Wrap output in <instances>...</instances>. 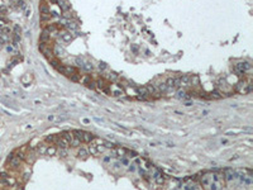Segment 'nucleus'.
<instances>
[{
    "label": "nucleus",
    "mask_w": 253,
    "mask_h": 190,
    "mask_svg": "<svg viewBox=\"0 0 253 190\" xmlns=\"http://www.w3.org/2000/svg\"><path fill=\"white\" fill-rule=\"evenodd\" d=\"M132 51H133L134 53H138V47H137L136 44H133V46H132Z\"/></svg>",
    "instance_id": "58836bf2"
},
{
    "label": "nucleus",
    "mask_w": 253,
    "mask_h": 190,
    "mask_svg": "<svg viewBox=\"0 0 253 190\" xmlns=\"http://www.w3.org/2000/svg\"><path fill=\"white\" fill-rule=\"evenodd\" d=\"M31 13H32V10L28 8V9H27V14H25V15H27V17H29V15H31Z\"/></svg>",
    "instance_id": "79ce46f5"
},
{
    "label": "nucleus",
    "mask_w": 253,
    "mask_h": 190,
    "mask_svg": "<svg viewBox=\"0 0 253 190\" xmlns=\"http://www.w3.org/2000/svg\"><path fill=\"white\" fill-rule=\"evenodd\" d=\"M104 147H101V146H98V145H90L89 146V148H87V152H89V155H91V156H96V155H99V153H103L104 152Z\"/></svg>",
    "instance_id": "7ed1b4c3"
},
{
    "label": "nucleus",
    "mask_w": 253,
    "mask_h": 190,
    "mask_svg": "<svg viewBox=\"0 0 253 190\" xmlns=\"http://www.w3.org/2000/svg\"><path fill=\"white\" fill-rule=\"evenodd\" d=\"M99 69H100V70H105V69H106V64H105V62H100V64H99Z\"/></svg>",
    "instance_id": "c9c22d12"
},
{
    "label": "nucleus",
    "mask_w": 253,
    "mask_h": 190,
    "mask_svg": "<svg viewBox=\"0 0 253 190\" xmlns=\"http://www.w3.org/2000/svg\"><path fill=\"white\" fill-rule=\"evenodd\" d=\"M60 137H61V134H51V136H47L46 141H47V142H51V143H52V142H55V143H56V142L58 141V138H60Z\"/></svg>",
    "instance_id": "ddd939ff"
},
{
    "label": "nucleus",
    "mask_w": 253,
    "mask_h": 190,
    "mask_svg": "<svg viewBox=\"0 0 253 190\" xmlns=\"http://www.w3.org/2000/svg\"><path fill=\"white\" fill-rule=\"evenodd\" d=\"M106 77H108L110 81H113V82H115V81H118V80H119V76L116 75L115 72H109L108 75H106Z\"/></svg>",
    "instance_id": "aec40b11"
},
{
    "label": "nucleus",
    "mask_w": 253,
    "mask_h": 190,
    "mask_svg": "<svg viewBox=\"0 0 253 190\" xmlns=\"http://www.w3.org/2000/svg\"><path fill=\"white\" fill-rule=\"evenodd\" d=\"M209 95H210L209 98H211V99H221V98H223L221 93H220V91H217V90H215V91H211Z\"/></svg>",
    "instance_id": "f3484780"
},
{
    "label": "nucleus",
    "mask_w": 253,
    "mask_h": 190,
    "mask_svg": "<svg viewBox=\"0 0 253 190\" xmlns=\"http://www.w3.org/2000/svg\"><path fill=\"white\" fill-rule=\"evenodd\" d=\"M82 69L84 70H86V71H92V65L91 64H84V66H82Z\"/></svg>",
    "instance_id": "c756f323"
},
{
    "label": "nucleus",
    "mask_w": 253,
    "mask_h": 190,
    "mask_svg": "<svg viewBox=\"0 0 253 190\" xmlns=\"http://www.w3.org/2000/svg\"><path fill=\"white\" fill-rule=\"evenodd\" d=\"M58 5H60V8H61V10L62 11H69L70 10V8H71V5L69 4V1L67 0H58V3H57Z\"/></svg>",
    "instance_id": "0eeeda50"
},
{
    "label": "nucleus",
    "mask_w": 253,
    "mask_h": 190,
    "mask_svg": "<svg viewBox=\"0 0 253 190\" xmlns=\"http://www.w3.org/2000/svg\"><path fill=\"white\" fill-rule=\"evenodd\" d=\"M113 95H114V96H122V95H124V91H123V90H115V91L113 93Z\"/></svg>",
    "instance_id": "473e14b6"
},
{
    "label": "nucleus",
    "mask_w": 253,
    "mask_h": 190,
    "mask_svg": "<svg viewBox=\"0 0 253 190\" xmlns=\"http://www.w3.org/2000/svg\"><path fill=\"white\" fill-rule=\"evenodd\" d=\"M114 152H115V155H116V156H122V157L127 155V150H125V148H123V147H118V148H115Z\"/></svg>",
    "instance_id": "2eb2a0df"
},
{
    "label": "nucleus",
    "mask_w": 253,
    "mask_h": 190,
    "mask_svg": "<svg viewBox=\"0 0 253 190\" xmlns=\"http://www.w3.org/2000/svg\"><path fill=\"white\" fill-rule=\"evenodd\" d=\"M201 184H203L204 186H208V185H209V175H205V176L201 179Z\"/></svg>",
    "instance_id": "cd10ccee"
},
{
    "label": "nucleus",
    "mask_w": 253,
    "mask_h": 190,
    "mask_svg": "<svg viewBox=\"0 0 253 190\" xmlns=\"http://www.w3.org/2000/svg\"><path fill=\"white\" fill-rule=\"evenodd\" d=\"M75 64H76V65H77L78 67H82L85 62H84V60H82V58H80V57H77V58L75 60Z\"/></svg>",
    "instance_id": "c85d7f7f"
},
{
    "label": "nucleus",
    "mask_w": 253,
    "mask_h": 190,
    "mask_svg": "<svg viewBox=\"0 0 253 190\" xmlns=\"http://www.w3.org/2000/svg\"><path fill=\"white\" fill-rule=\"evenodd\" d=\"M70 79H71L72 81H80V75L76 72V74H73V75L70 76Z\"/></svg>",
    "instance_id": "2f4dec72"
},
{
    "label": "nucleus",
    "mask_w": 253,
    "mask_h": 190,
    "mask_svg": "<svg viewBox=\"0 0 253 190\" xmlns=\"http://www.w3.org/2000/svg\"><path fill=\"white\" fill-rule=\"evenodd\" d=\"M138 129H139L141 132H143V133H145V134H148V136H151V134H152V133H151L149 131H147V129H144V128H138Z\"/></svg>",
    "instance_id": "e433bc0d"
},
{
    "label": "nucleus",
    "mask_w": 253,
    "mask_h": 190,
    "mask_svg": "<svg viewBox=\"0 0 253 190\" xmlns=\"http://www.w3.org/2000/svg\"><path fill=\"white\" fill-rule=\"evenodd\" d=\"M29 79H31V75H28V74H27V75H25V76H24V77H23V79H22V81H23L24 84H27Z\"/></svg>",
    "instance_id": "f704fd0d"
},
{
    "label": "nucleus",
    "mask_w": 253,
    "mask_h": 190,
    "mask_svg": "<svg viewBox=\"0 0 253 190\" xmlns=\"http://www.w3.org/2000/svg\"><path fill=\"white\" fill-rule=\"evenodd\" d=\"M14 48H15L14 46H9V44H8V46L5 47V49H6V52H9V53H13V52H14Z\"/></svg>",
    "instance_id": "72a5a7b5"
},
{
    "label": "nucleus",
    "mask_w": 253,
    "mask_h": 190,
    "mask_svg": "<svg viewBox=\"0 0 253 190\" xmlns=\"http://www.w3.org/2000/svg\"><path fill=\"white\" fill-rule=\"evenodd\" d=\"M28 157H27V161L28 162H34V160H36V153H29V155H27Z\"/></svg>",
    "instance_id": "bb28decb"
},
{
    "label": "nucleus",
    "mask_w": 253,
    "mask_h": 190,
    "mask_svg": "<svg viewBox=\"0 0 253 190\" xmlns=\"http://www.w3.org/2000/svg\"><path fill=\"white\" fill-rule=\"evenodd\" d=\"M58 155H60L61 157H66V156H67V150H66V148H60Z\"/></svg>",
    "instance_id": "7c9ffc66"
},
{
    "label": "nucleus",
    "mask_w": 253,
    "mask_h": 190,
    "mask_svg": "<svg viewBox=\"0 0 253 190\" xmlns=\"http://www.w3.org/2000/svg\"><path fill=\"white\" fill-rule=\"evenodd\" d=\"M39 51L48 58V60H52L53 58V51H52V47L48 46L47 43H41L39 46Z\"/></svg>",
    "instance_id": "f257e3e1"
},
{
    "label": "nucleus",
    "mask_w": 253,
    "mask_h": 190,
    "mask_svg": "<svg viewBox=\"0 0 253 190\" xmlns=\"http://www.w3.org/2000/svg\"><path fill=\"white\" fill-rule=\"evenodd\" d=\"M77 156L80 157V158H87V156H89V152L87 150H85V148H81L78 153H77Z\"/></svg>",
    "instance_id": "6ab92c4d"
},
{
    "label": "nucleus",
    "mask_w": 253,
    "mask_h": 190,
    "mask_svg": "<svg viewBox=\"0 0 253 190\" xmlns=\"http://www.w3.org/2000/svg\"><path fill=\"white\" fill-rule=\"evenodd\" d=\"M49 64H51V65H52L53 67H56V69H57V67H58V66L61 65V64H60V61H58V60H56L55 57H53L52 60H49Z\"/></svg>",
    "instance_id": "393cba45"
},
{
    "label": "nucleus",
    "mask_w": 253,
    "mask_h": 190,
    "mask_svg": "<svg viewBox=\"0 0 253 190\" xmlns=\"http://www.w3.org/2000/svg\"><path fill=\"white\" fill-rule=\"evenodd\" d=\"M57 70H58L61 74L69 76V77H70L71 75H73V74H76V69L72 67V66H58V67H57Z\"/></svg>",
    "instance_id": "f03ea898"
},
{
    "label": "nucleus",
    "mask_w": 253,
    "mask_h": 190,
    "mask_svg": "<svg viewBox=\"0 0 253 190\" xmlns=\"http://www.w3.org/2000/svg\"><path fill=\"white\" fill-rule=\"evenodd\" d=\"M84 123H86V124H87V123H90V120H89V119H84Z\"/></svg>",
    "instance_id": "09e8293b"
},
{
    "label": "nucleus",
    "mask_w": 253,
    "mask_h": 190,
    "mask_svg": "<svg viewBox=\"0 0 253 190\" xmlns=\"http://www.w3.org/2000/svg\"><path fill=\"white\" fill-rule=\"evenodd\" d=\"M48 120H55V115H49L48 117Z\"/></svg>",
    "instance_id": "c03bdc74"
},
{
    "label": "nucleus",
    "mask_w": 253,
    "mask_h": 190,
    "mask_svg": "<svg viewBox=\"0 0 253 190\" xmlns=\"http://www.w3.org/2000/svg\"><path fill=\"white\" fill-rule=\"evenodd\" d=\"M136 91H137V94H138L139 96H142V98H147V96H149L148 90H147V87H145V86H138V87H136Z\"/></svg>",
    "instance_id": "423d86ee"
},
{
    "label": "nucleus",
    "mask_w": 253,
    "mask_h": 190,
    "mask_svg": "<svg viewBox=\"0 0 253 190\" xmlns=\"http://www.w3.org/2000/svg\"><path fill=\"white\" fill-rule=\"evenodd\" d=\"M120 162H122L123 165H129V161H128L127 158H124V157H123V158H120Z\"/></svg>",
    "instance_id": "4c0bfd02"
},
{
    "label": "nucleus",
    "mask_w": 253,
    "mask_h": 190,
    "mask_svg": "<svg viewBox=\"0 0 253 190\" xmlns=\"http://www.w3.org/2000/svg\"><path fill=\"white\" fill-rule=\"evenodd\" d=\"M191 82H190V76H182L180 77V85L181 86H189Z\"/></svg>",
    "instance_id": "9d476101"
},
{
    "label": "nucleus",
    "mask_w": 253,
    "mask_h": 190,
    "mask_svg": "<svg viewBox=\"0 0 253 190\" xmlns=\"http://www.w3.org/2000/svg\"><path fill=\"white\" fill-rule=\"evenodd\" d=\"M177 98H179V99H186V98H187L186 91H185V90H179V91H177Z\"/></svg>",
    "instance_id": "b1692460"
},
{
    "label": "nucleus",
    "mask_w": 253,
    "mask_h": 190,
    "mask_svg": "<svg viewBox=\"0 0 253 190\" xmlns=\"http://www.w3.org/2000/svg\"><path fill=\"white\" fill-rule=\"evenodd\" d=\"M49 1L53 3V4H57V3H58V0H49Z\"/></svg>",
    "instance_id": "de8ad7c7"
},
{
    "label": "nucleus",
    "mask_w": 253,
    "mask_h": 190,
    "mask_svg": "<svg viewBox=\"0 0 253 190\" xmlns=\"http://www.w3.org/2000/svg\"><path fill=\"white\" fill-rule=\"evenodd\" d=\"M46 153H47L48 156H53V155H56V153H57V148H56L55 146H49V147H47Z\"/></svg>",
    "instance_id": "dca6fc26"
},
{
    "label": "nucleus",
    "mask_w": 253,
    "mask_h": 190,
    "mask_svg": "<svg viewBox=\"0 0 253 190\" xmlns=\"http://www.w3.org/2000/svg\"><path fill=\"white\" fill-rule=\"evenodd\" d=\"M167 145H168V147H174V146H175V145L171 143V142H167Z\"/></svg>",
    "instance_id": "49530a36"
},
{
    "label": "nucleus",
    "mask_w": 253,
    "mask_h": 190,
    "mask_svg": "<svg viewBox=\"0 0 253 190\" xmlns=\"http://www.w3.org/2000/svg\"><path fill=\"white\" fill-rule=\"evenodd\" d=\"M238 178V175L235 174V172H228L227 174V180H234V179H237Z\"/></svg>",
    "instance_id": "a878e982"
},
{
    "label": "nucleus",
    "mask_w": 253,
    "mask_h": 190,
    "mask_svg": "<svg viewBox=\"0 0 253 190\" xmlns=\"http://www.w3.org/2000/svg\"><path fill=\"white\" fill-rule=\"evenodd\" d=\"M129 170H130V171H136V165H134V163L129 165Z\"/></svg>",
    "instance_id": "ea45409f"
},
{
    "label": "nucleus",
    "mask_w": 253,
    "mask_h": 190,
    "mask_svg": "<svg viewBox=\"0 0 253 190\" xmlns=\"http://www.w3.org/2000/svg\"><path fill=\"white\" fill-rule=\"evenodd\" d=\"M95 140V136L92 133H89V132H82V142L85 143H90L91 141Z\"/></svg>",
    "instance_id": "20e7f679"
},
{
    "label": "nucleus",
    "mask_w": 253,
    "mask_h": 190,
    "mask_svg": "<svg viewBox=\"0 0 253 190\" xmlns=\"http://www.w3.org/2000/svg\"><path fill=\"white\" fill-rule=\"evenodd\" d=\"M149 146H152V147H154V146H157V143H154V142H151V143H149Z\"/></svg>",
    "instance_id": "a18cd8bd"
},
{
    "label": "nucleus",
    "mask_w": 253,
    "mask_h": 190,
    "mask_svg": "<svg viewBox=\"0 0 253 190\" xmlns=\"http://www.w3.org/2000/svg\"><path fill=\"white\" fill-rule=\"evenodd\" d=\"M46 150H47V147H46L44 145H38L37 153H38V155H43V153H46Z\"/></svg>",
    "instance_id": "4be33fe9"
},
{
    "label": "nucleus",
    "mask_w": 253,
    "mask_h": 190,
    "mask_svg": "<svg viewBox=\"0 0 253 190\" xmlns=\"http://www.w3.org/2000/svg\"><path fill=\"white\" fill-rule=\"evenodd\" d=\"M61 39H62L63 42H66V43H67V42H71V41L73 39V37L71 36V33L66 32V33H62V34H61Z\"/></svg>",
    "instance_id": "4468645a"
},
{
    "label": "nucleus",
    "mask_w": 253,
    "mask_h": 190,
    "mask_svg": "<svg viewBox=\"0 0 253 190\" xmlns=\"http://www.w3.org/2000/svg\"><path fill=\"white\" fill-rule=\"evenodd\" d=\"M49 39H51V34H49V32H47L46 29L42 32V34L39 36V42L41 43H48L49 42Z\"/></svg>",
    "instance_id": "39448f33"
},
{
    "label": "nucleus",
    "mask_w": 253,
    "mask_h": 190,
    "mask_svg": "<svg viewBox=\"0 0 253 190\" xmlns=\"http://www.w3.org/2000/svg\"><path fill=\"white\" fill-rule=\"evenodd\" d=\"M90 81H92L90 75H84L82 77H80V82H82V84H85V85H87Z\"/></svg>",
    "instance_id": "a211bd4d"
},
{
    "label": "nucleus",
    "mask_w": 253,
    "mask_h": 190,
    "mask_svg": "<svg viewBox=\"0 0 253 190\" xmlns=\"http://www.w3.org/2000/svg\"><path fill=\"white\" fill-rule=\"evenodd\" d=\"M191 105H192L191 102H185V107H191Z\"/></svg>",
    "instance_id": "a19ab883"
},
{
    "label": "nucleus",
    "mask_w": 253,
    "mask_h": 190,
    "mask_svg": "<svg viewBox=\"0 0 253 190\" xmlns=\"http://www.w3.org/2000/svg\"><path fill=\"white\" fill-rule=\"evenodd\" d=\"M61 137H62V138H65V140L69 142V145H70V142L75 138V137H73V134H72V132H65V133H62V136H61Z\"/></svg>",
    "instance_id": "9b49d317"
},
{
    "label": "nucleus",
    "mask_w": 253,
    "mask_h": 190,
    "mask_svg": "<svg viewBox=\"0 0 253 190\" xmlns=\"http://www.w3.org/2000/svg\"><path fill=\"white\" fill-rule=\"evenodd\" d=\"M67 28L71 31H76L77 29V24L75 22H67Z\"/></svg>",
    "instance_id": "5701e85b"
},
{
    "label": "nucleus",
    "mask_w": 253,
    "mask_h": 190,
    "mask_svg": "<svg viewBox=\"0 0 253 190\" xmlns=\"http://www.w3.org/2000/svg\"><path fill=\"white\" fill-rule=\"evenodd\" d=\"M109 161H110V157H108V156L104 157V162H109Z\"/></svg>",
    "instance_id": "37998d69"
},
{
    "label": "nucleus",
    "mask_w": 253,
    "mask_h": 190,
    "mask_svg": "<svg viewBox=\"0 0 253 190\" xmlns=\"http://www.w3.org/2000/svg\"><path fill=\"white\" fill-rule=\"evenodd\" d=\"M70 146L71 147H78V146H81V141L78 138H73L72 141L70 142Z\"/></svg>",
    "instance_id": "412c9836"
},
{
    "label": "nucleus",
    "mask_w": 253,
    "mask_h": 190,
    "mask_svg": "<svg viewBox=\"0 0 253 190\" xmlns=\"http://www.w3.org/2000/svg\"><path fill=\"white\" fill-rule=\"evenodd\" d=\"M153 179H154V181H156V184H157V185H162V184L165 183V179H163V178H162V175H161V174H158L157 171H154Z\"/></svg>",
    "instance_id": "1a4fd4ad"
},
{
    "label": "nucleus",
    "mask_w": 253,
    "mask_h": 190,
    "mask_svg": "<svg viewBox=\"0 0 253 190\" xmlns=\"http://www.w3.org/2000/svg\"><path fill=\"white\" fill-rule=\"evenodd\" d=\"M56 145H57L60 148H67V147L70 146V145H69V142H67L65 138H62V137H60V138H58V141L56 142Z\"/></svg>",
    "instance_id": "6e6552de"
},
{
    "label": "nucleus",
    "mask_w": 253,
    "mask_h": 190,
    "mask_svg": "<svg viewBox=\"0 0 253 190\" xmlns=\"http://www.w3.org/2000/svg\"><path fill=\"white\" fill-rule=\"evenodd\" d=\"M39 11H41V14H49V8H48V5H47L46 3H42L41 6H39Z\"/></svg>",
    "instance_id": "f8f14e48"
}]
</instances>
